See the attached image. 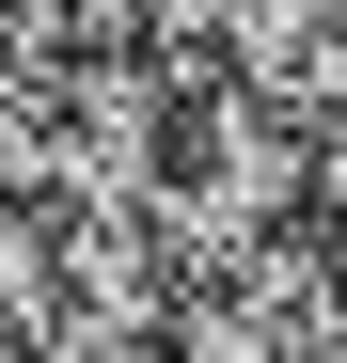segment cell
<instances>
[{
  "label": "cell",
  "instance_id": "6da1fadb",
  "mask_svg": "<svg viewBox=\"0 0 347 363\" xmlns=\"http://www.w3.org/2000/svg\"><path fill=\"white\" fill-rule=\"evenodd\" d=\"M158 221H174V253H237V237L300 221V111L237 79V95L190 127V190H174Z\"/></svg>",
  "mask_w": 347,
  "mask_h": 363
},
{
  "label": "cell",
  "instance_id": "7a4b0ae2",
  "mask_svg": "<svg viewBox=\"0 0 347 363\" xmlns=\"http://www.w3.org/2000/svg\"><path fill=\"white\" fill-rule=\"evenodd\" d=\"M64 284H79V347H142L174 316V221L158 206H79Z\"/></svg>",
  "mask_w": 347,
  "mask_h": 363
},
{
  "label": "cell",
  "instance_id": "3957f363",
  "mask_svg": "<svg viewBox=\"0 0 347 363\" xmlns=\"http://www.w3.org/2000/svg\"><path fill=\"white\" fill-rule=\"evenodd\" d=\"M158 158H174V95H158L142 64H110L95 111H79V143H64L79 206H158Z\"/></svg>",
  "mask_w": 347,
  "mask_h": 363
},
{
  "label": "cell",
  "instance_id": "277c9868",
  "mask_svg": "<svg viewBox=\"0 0 347 363\" xmlns=\"http://www.w3.org/2000/svg\"><path fill=\"white\" fill-rule=\"evenodd\" d=\"M32 158H47V127H32V95H16V79H0V190H16V174H32Z\"/></svg>",
  "mask_w": 347,
  "mask_h": 363
}]
</instances>
